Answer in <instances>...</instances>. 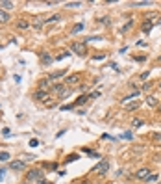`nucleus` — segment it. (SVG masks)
I'll return each instance as SVG.
<instances>
[{"mask_svg":"<svg viewBox=\"0 0 161 184\" xmlns=\"http://www.w3.org/2000/svg\"><path fill=\"white\" fill-rule=\"evenodd\" d=\"M9 167H11L13 171H21V169L26 167V162H24V160H11V162H9Z\"/></svg>","mask_w":161,"mask_h":184,"instance_id":"f257e3e1","label":"nucleus"},{"mask_svg":"<svg viewBox=\"0 0 161 184\" xmlns=\"http://www.w3.org/2000/svg\"><path fill=\"white\" fill-rule=\"evenodd\" d=\"M72 52L83 56L85 52H87V48H85V43H72Z\"/></svg>","mask_w":161,"mask_h":184,"instance_id":"f03ea898","label":"nucleus"},{"mask_svg":"<svg viewBox=\"0 0 161 184\" xmlns=\"http://www.w3.org/2000/svg\"><path fill=\"white\" fill-rule=\"evenodd\" d=\"M28 178H30V180H41V178H43V171L41 169H32L28 173Z\"/></svg>","mask_w":161,"mask_h":184,"instance_id":"7ed1b4c3","label":"nucleus"},{"mask_svg":"<svg viewBox=\"0 0 161 184\" xmlns=\"http://www.w3.org/2000/svg\"><path fill=\"white\" fill-rule=\"evenodd\" d=\"M108 169H109V162L108 160H104V162H100L98 166H96V173H100V175H104V173H108Z\"/></svg>","mask_w":161,"mask_h":184,"instance_id":"20e7f679","label":"nucleus"},{"mask_svg":"<svg viewBox=\"0 0 161 184\" xmlns=\"http://www.w3.org/2000/svg\"><path fill=\"white\" fill-rule=\"evenodd\" d=\"M150 175H152V171H150L148 167H143V169H139L137 173H135V177H137V178H144V180H146Z\"/></svg>","mask_w":161,"mask_h":184,"instance_id":"39448f33","label":"nucleus"},{"mask_svg":"<svg viewBox=\"0 0 161 184\" xmlns=\"http://www.w3.org/2000/svg\"><path fill=\"white\" fill-rule=\"evenodd\" d=\"M146 104L150 106V108H155V106L159 104L158 97H155V95H148V97H146Z\"/></svg>","mask_w":161,"mask_h":184,"instance_id":"423d86ee","label":"nucleus"},{"mask_svg":"<svg viewBox=\"0 0 161 184\" xmlns=\"http://www.w3.org/2000/svg\"><path fill=\"white\" fill-rule=\"evenodd\" d=\"M80 82V74H70L65 78V84H69V86H72V84H78Z\"/></svg>","mask_w":161,"mask_h":184,"instance_id":"0eeeda50","label":"nucleus"},{"mask_svg":"<svg viewBox=\"0 0 161 184\" xmlns=\"http://www.w3.org/2000/svg\"><path fill=\"white\" fill-rule=\"evenodd\" d=\"M33 97H35V99H37V100H46L48 99V93H46V91H41V89H39V91H35V93H33Z\"/></svg>","mask_w":161,"mask_h":184,"instance_id":"6e6552de","label":"nucleus"},{"mask_svg":"<svg viewBox=\"0 0 161 184\" xmlns=\"http://www.w3.org/2000/svg\"><path fill=\"white\" fill-rule=\"evenodd\" d=\"M41 61H43V65H50V63H52V56H50L48 52H43Z\"/></svg>","mask_w":161,"mask_h":184,"instance_id":"1a4fd4ad","label":"nucleus"},{"mask_svg":"<svg viewBox=\"0 0 161 184\" xmlns=\"http://www.w3.org/2000/svg\"><path fill=\"white\" fill-rule=\"evenodd\" d=\"M13 8V2H8V0H2L0 2V9H4V11H8V9Z\"/></svg>","mask_w":161,"mask_h":184,"instance_id":"9d476101","label":"nucleus"},{"mask_svg":"<svg viewBox=\"0 0 161 184\" xmlns=\"http://www.w3.org/2000/svg\"><path fill=\"white\" fill-rule=\"evenodd\" d=\"M154 24H155V22H150V20H144V24H143V32H144V34H148L150 30L154 28Z\"/></svg>","mask_w":161,"mask_h":184,"instance_id":"9b49d317","label":"nucleus"},{"mask_svg":"<svg viewBox=\"0 0 161 184\" xmlns=\"http://www.w3.org/2000/svg\"><path fill=\"white\" fill-rule=\"evenodd\" d=\"M0 22H9V13L0 9Z\"/></svg>","mask_w":161,"mask_h":184,"instance_id":"f8f14e48","label":"nucleus"},{"mask_svg":"<svg viewBox=\"0 0 161 184\" xmlns=\"http://www.w3.org/2000/svg\"><path fill=\"white\" fill-rule=\"evenodd\" d=\"M17 28H19V30H28V28H30V22H28V20H19V22H17Z\"/></svg>","mask_w":161,"mask_h":184,"instance_id":"ddd939ff","label":"nucleus"},{"mask_svg":"<svg viewBox=\"0 0 161 184\" xmlns=\"http://www.w3.org/2000/svg\"><path fill=\"white\" fill-rule=\"evenodd\" d=\"M52 89L56 91V93H59V95H63V93H65V86H63V84H56V86H52Z\"/></svg>","mask_w":161,"mask_h":184,"instance_id":"4468645a","label":"nucleus"},{"mask_svg":"<svg viewBox=\"0 0 161 184\" xmlns=\"http://www.w3.org/2000/svg\"><path fill=\"white\" fill-rule=\"evenodd\" d=\"M65 74V69H61V71H56V73H52L48 76V80H54V78H59V76H63Z\"/></svg>","mask_w":161,"mask_h":184,"instance_id":"2eb2a0df","label":"nucleus"},{"mask_svg":"<svg viewBox=\"0 0 161 184\" xmlns=\"http://www.w3.org/2000/svg\"><path fill=\"white\" fill-rule=\"evenodd\" d=\"M132 28H133V20H128V22H126V24H124V26H122V28H120V32H122V34H124V32H128V30H132Z\"/></svg>","mask_w":161,"mask_h":184,"instance_id":"dca6fc26","label":"nucleus"},{"mask_svg":"<svg viewBox=\"0 0 161 184\" xmlns=\"http://www.w3.org/2000/svg\"><path fill=\"white\" fill-rule=\"evenodd\" d=\"M48 78H43V80H39V89H48Z\"/></svg>","mask_w":161,"mask_h":184,"instance_id":"f3484780","label":"nucleus"},{"mask_svg":"<svg viewBox=\"0 0 161 184\" xmlns=\"http://www.w3.org/2000/svg\"><path fill=\"white\" fill-rule=\"evenodd\" d=\"M143 125H144V121H143V119H139V117L132 119V126H135V129H137V126H143Z\"/></svg>","mask_w":161,"mask_h":184,"instance_id":"a211bd4d","label":"nucleus"},{"mask_svg":"<svg viewBox=\"0 0 161 184\" xmlns=\"http://www.w3.org/2000/svg\"><path fill=\"white\" fill-rule=\"evenodd\" d=\"M59 20H61V17H59V15H50V17L44 20V22H59Z\"/></svg>","mask_w":161,"mask_h":184,"instance_id":"6ab92c4d","label":"nucleus"},{"mask_svg":"<svg viewBox=\"0 0 161 184\" xmlns=\"http://www.w3.org/2000/svg\"><path fill=\"white\" fill-rule=\"evenodd\" d=\"M150 0H141V2H132V6H150Z\"/></svg>","mask_w":161,"mask_h":184,"instance_id":"aec40b11","label":"nucleus"},{"mask_svg":"<svg viewBox=\"0 0 161 184\" xmlns=\"http://www.w3.org/2000/svg\"><path fill=\"white\" fill-rule=\"evenodd\" d=\"M137 95H139V91H133V93H130V95H126V97H124V99H122V102H128V100H132L133 97H137Z\"/></svg>","mask_w":161,"mask_h":184,"instance_id":"412c9836","label":"nucleus"},{"mask_svg":"<svg viewBox=\"0 0 161 184\" xmlns=\"http://www.w3.org/2000/svg\"><path fill=\"white\" fill-rule=\"evenodd\" d=\"M82 30H83V22H78L76 26L72 28V34H78V32H82Z\"/></svg>","mask_w":161,"mask_h":184,"instance_id":"4be33fe9","label":"nucleus"},{"mask_svg":"<svg viewBox=\"0 0 161 184\" xmlns=\"http://www.w3.org/2000/svg\"><path fill=\"white\" fill-rule=\"evenodd\" d=\"M83 152H87V155H91L93 158H100V155H98V152H94V151H91V149H87V147H85V149H83Z\"/></svg>","mask_w":161,"mask_h":184,"instance_id":"5701e85b","label":"nucleus"},{"mask_svg":"<svg viewBox=\"0 0 161 184\" xmlns=\"http://www.w3.org/2000/svg\"><path fill=\"white\" fill-rule=\"evenodd\" d=\"M141 106V102H132V104H128V112H132V110H137Z\"/></svg>","mask_w":161,"mask_h":184,"instance_id":"b1692460","label":"nucleus"},{"mask_svg":"<svg viewBox=\"0 0 161 184\" xmlns=\"http://www.w3.org/2000/svg\"><path fill=\"white\" fill-rule=\"evenodd\" d=\"M0 160H2V162H8V160H9V152H0Z\"/></svg>","mask_w":161,"mask_h":184,"instance_id":"393cba45","label":"nucleus"},{"mask_svg":"<svg viewBox=\"0 0 161 184\" xmlns=\"http://www.w3.org/2000/svg\"><path fill=\"white\" fill-rule=\"evenodd\" d=\"M54 104H56V99H46V100H44V106H48V108H50V106H54Z\"/></svg>","mask_w":161,"mask_h":184,"instance_id":"a878e982","label":"nucleus"},{"mask_svg":"<svg viewBox=\"0 0 161 184\" xmlns=\"http://www.w3.org/2000/svg\"><path fill=\"white\" fill-rule=\"evenodd\" d=\"M82 2H67V8H80Z\"/></svg>","mask_w":161,"mask_h":184,"instance_id":"bb28decb","label":"nucleus"},{"mask_svg":"<svg viewBox=\"0 0 161 184\" xmlns=\"http://www.w3.org/2000/svg\"><path fill=\"white\" fill-rule=\"evenodd\" d=\"M158 180V175H150L148 178H146V184H152V182H155Z\"/></svg>","mask_w":161,"mask_h":184,"instance_id":"cd10ccee","label":"nucleus"},{"mask_svg":"<svg viewBox=\"0 0 161 184\" xmlns=\"http://www.w3.org/2000/svg\"><path fill=\"white\" fill-rule=\"evenodd\" d=\"M69 54H70V52H63V54H58V56H56V60H58V61H59V60H65V58H67Z\"/></svg>","mask_w":161,"mask_h":184,"instance_id":"c85d7f7f","label":"nucleus"},{"mask_svg":"<svg viewBox=\"0 0 161 184\" xmlns=\"http://www.w3.org/2000/svg\"><path fill=\"white\" fill-rule=\"evenodd\" d=\"M87 100V95H83V97H80V99L76 100V104H83V102Z\"/></svg>","mask_w":161,"mask_h":184,"instance_id":"c756f323","label":"nucleus"},{"mask_svg":"<svg viewBox=\"0 0 161 184\" xmlns=\"http://www.w3.org/2000/svg\"><path fill=\"white\" fill-rule=\"evenodd\" d=\"M104 58H105L104 54H96V56H93V60H94V61H100V60H104Z\"/></svg>","mask_w":161,"mask_h":184,"instance_id":"7c9ffc66","label":"nucleus"},{"mask_svg":"<svg viewBox=\"0 0 161 184\" xmlns=\"http://www.w3.org/2000/svg\"><path fill=\"white\" fill-rule=\"evenodd\" d=\"M155 17H158V13H155V11H150L148 15H146V19L150 20V19H155Z\"/></svg>","mask_w":161,"mask_h":184,"instance_id":"2f4dec72","label":"nucleus"},{"mask_svg":"<svg viewBox=\"0 0 161 184\" xmlns=\"http://www.w3.org/2000/svg\"><path fill=\"white\" fill-rule=\"evenodd\" d=\"M30 145H32V147H37V145H39V140H35V138H33V140L30 141Z\"/></svg>","mask_w":161,"mask_h":184,"instance_id":"473e14b6","label":"nucleus"},{"mask_svg":"<svg viewBox=\"0 0 161 184\" xmlns=\"http://www.w3.org/2000/svg\"><path fill=\"white\" fill-rule=\"evenodd\" d=\"M148 74H150L148 71H146V73H141V80H146V78H148Z\"/></svg>","mask_w":161,"mask_h":184,"instance_id":"72a5a7b5","label":"nucleus"},{"mask_svg":"<svg viewBox=\"0 0 161 184\" xmlns=\"http://www.w3.org/2000/svg\"><path fill=\"white\" fill-rule=\"evenodd\" d=\"M4 177H6V169H0V180H4Z\"/></svg>","mask_w":161,"mask_h":184,"instance_id":"f704fd0d","label":"nucleus"},{"mask_svg":"<svg viewBox=\"0 0 161 184\" xmlns=\"http://www.w3.org/2000/svg\"><path fill=\"white\" fill-rule=\"evenodd\" d=\"M100 22H104V24H109V17H104L102 20H100Z\"/></svg>","mask_w":161,"mask_h":184,"instance_id":"c9c22d12","label":"nucleus"},{"mask_svg":"<svg viewBox=\"0 0 161 184\" xmlns=\"http://www.w3.org/2000/svg\"><path fill=\"white\" fill-rule=\"evenodd\" d=\"M155 24H161V17H159V19H158V22H155Z\"/></svg>","mask_w":161,"mask_h":184,"instance_id":"e433bc0d","label":"nucleus"},{"mask_svg":"<svg viewBox=\"0 0 161 184\" xmlns=\"http://www.w3.org/2000/svg\"><path fill=\"white\" fill-rule=\"evenodd\" d=\"M159 88H161V84H159Z\"/></svg>","mask_w":161,"mask_h":184,"instance_id":"4c0bfd02","label":"nucleus"}]
</instances>
